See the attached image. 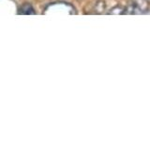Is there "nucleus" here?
Listing matches in <instances>:
<instances>
[{
  "label": "nucleus",
  "mask_w": 150,
  "mask_h": 141,
  "mask_svg": "<svg viewBox=\"0 0 150 141\" xmlns=\"http://www.w3.org/2000/svg\"><path fill=\"white\" fill-rule=\"evenodd\" d=\"M18 13L19 14H25V15H26V14H35V11L33 9L31 5L25 4V5H23V6L20 8Z\"/></svg>",
  "instance_id": "obj_3"
},
{
  "label": "nucleus",
  "mask_w": 150,
  "mask_h": 141,
  "mask_svg": "<svg viewBox=\"0 0 150 141\" xmlns=\"http://www.w3.org/2000/svg\"><path fill=\"white\" fill-rule=\"evenodd\" d=\"M75 9L69 3L55 2L52 3L45 9L44 14H75Z\"/></svg>",
  "instance_id": "obj_1"
},
{
  "label": "nucleus",
  "mask_w": 150,
  "mask_h": 141,
  "mask_svg": "<svg viewBox=\"0 0 150 141\" xmlns=\"http://www.w3.org/2000/svg\"><path fill=\"white\" fill-rule=\"evenodd\" d=\"M109 14H125V8L123 7H115V8H112L111 11L108 12Z\"/></svg>",
  "instance_id": "obj_4"
},
{
  "label": "nucleus",
  "mask_w": 150,
  "mask_h": 141,
  "mask_svg": "<svg viewBox=\"0 0 150 141\" xmlns=\"http://www.w3.org/2000/svg\"><path fill=\"white\" fill-rule=\"evenodd\" d=\"M149 9L147 0H132L128 7L125 8V14H144Z\"/></svg>",
  "instance_id": "obj_2"
}]
</instances>
